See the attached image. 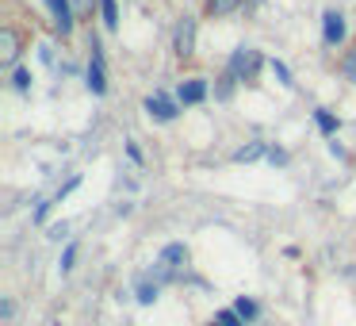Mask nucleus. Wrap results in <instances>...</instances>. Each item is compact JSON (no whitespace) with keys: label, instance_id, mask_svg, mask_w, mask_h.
<instances>
[{"label":"nucleus","instance_id":"7ed1b4c3","mask_svg":"<svg viewBox=\"0 0 356 326\" xmlns=\"http://www.w3.org/2000/svg\"><path fill=\"white\" fill-rule=\"evenodd\" d=\"M47 4H50V16H54V31H58V35H70V31H73L70 0H47Z\"/></svg>","mask_w":356,"mask_h":326},{"label":"nucleus","instance_id":"9d476101","mask_svg":"<svg viewBox=\"0 0 356 326\" xmlns=\"http://www.w3.org/2000/svg\"><path fill=\"white\" fill-rule=\"evenodd\" d=\"M241 8V0H207V12L211 16H230V12Z\"/></svg>","mask_w":356,"mask_h":326},{"label":"nucleus","instance_id":"6ab92c4d","mask_svg":"<svg viewBox=\"0 0 356 326\" xmlns=\"http://www.w3.org/2000/svg\"><path fill=\"white\" fill-rule=\"evenodd\" d=\"M73 261H77V246H70V249L62 254V272H70V269H73Z\"/></svg>","mask_w":356,"mask_h":326},{"label":"nucleus","instance_id":"9b49d317","mask_svg":"<svg viewBox=\"0 0 356 326\" xmlns=\"http://www.w3.org/2000/svg\"><path fill=\"white\" fill-rule=\"evenodd\" d=\"M261 154H264V142H253V146L238 150V154H234V162H257Z\"/></svg>","mask_w":356,"mask_h":326},{"label":"nucleus","instance_id":"4468645a","mask_svg":"<svg viewBox=\"0 0 356 326\" xmlns=\"http://www.w3.org/2000/svg\"><path fill=\"white\" fill-rule=\"evenodd\" d=\"M234 311H238V315L245 318V323H249V318H257V303H253V300H245V295H241V300L234 303Z\"/></svg>","mask_w":356,"mask_h":326},{"label":"nucleus","instance_id":"f8f14e48","mask_svg":"<svg viewBox=\"0 0 356 326\" xmlns=\"http://www.w3.org/2000/svg\"><path fill=\"white\" fill-rule=\"evenodd\" d=\"M215 326H245V318H241L238 311H218V315H215Z\"/></svg>","mask_w":356,"mask_h":326},{"label":"nucleus","instance_id":"f3484780","mask_svg":"<svg viewBox=\"0 0 356 326\" xmlns=\"http://www.w3.org/2000/svg\"><path fill=\"white\" fill-rule=\"evenodd\" d=\"M318 127H322L325 134H333V131H337V119H333L330 111H318Z\"/></svg>","mask_w":356,"mask_h":326},{"label":"nucleus","instance_id":"6e6552de","mask_svg":"<svg viewBox=\"0 0 356 326\" xmlns=\"http://www.w3.org/2000/svg\"><path fill=\"white\" fill-rule=\"evenodd\" d=\"M203 96H207V85H203V81H184V85H180V104H200Z\"/></svg>","mask_w":356,"mask_h":326},{"label":"nucleus","instance_id":"f257e3e1","mask_svg":"<svg viewBox=\"0 0 356 326\" xmlns=\"http://www.w3.org/2000/svg\"><path fill=\"white\" fill-rule=\"evenodd\" d=\"M184 261H188V249H184V246H165L161 257H157V277H161V280H172Z\"/></svg>","mask_w":356,"mask_h":326},{"label":"nucleus","instance_id":"dca6fc26","mask_svg":"<svg viewBox=\"0 0 356 326\" xmlns=\"http://www.w3.org/2000/svg\"><path fill=\"white\" fill-rule=\"evenodd\" d=\"M341 70H345V77L356 85V50H353V54H345V62H341Z\"/></svg>","mask_w":356,"mask_h":326},{"label":"nucleus","instance_id":"39448f33","mask_svg":"<svg viewBox=\"0 0 356 326\" xmlns=\"http://www.w3.org/2000/svg\"><path fill=\"white\" fill-rule=\"evenodd\" d=\"M146 111H149L154 119H161V123H169V119L177 116V104H172L169 96L154 93V96H146Z\"/></svg>","mask_w":356,"mask_h":326},{"label":"nucleus","instance_id":"a211bd4d","mask_svg":"<svg viewBox=\"0 0 356 326\" xmlns=\"http://www.w3.org/2000/svg\"><path fill=\"white\" fill-rule=\"evenodd\" d=\"M12 81H16L19 93H27V88H31V73H27V70H16V77H12Z\"/></svg>","mask_w":356,"mask_h":326},{"label":"nucleus","instance_id":"ddd939ff","mask_svg":"<svg viewBox=\"0 0 356 326\" xmlns=\"http://www.w3.org/2000/svg\"><path fill=\"white\" fill-rule=\"evenodd\" d=\"M100 12H104V24L115 27L119 24V8H115V0H100Z\"/></svg>","mask_w":356,"mask_h":326},{"label":"nucleus","instance_id":"aec40b11","mask_svg":"<svg viewBox=\"0 0 356 326\" xmlns=\"http://www.w3.org/2000/svg\"><path fill=\"white\" fill-rule=\"evenodd\" d=\"M272 73H276L284 85H291V73H287V65H280V62H272Z\"/></svg>","mask_w":356,"mask_h":326},{"label":"nucleus","instance_id":"0eeeda50","mask_svg":"<svg viewBox=\"0 0 356 326\" xmlns=\"http://www.w3.org/2000/svg\"><path fill=\"white\" fill-rule=\"evenodd\" d=\"M16 54H19V35L12 27H4L0 31V62H16Z\"/></svg>","mask_w":356,"mask_h":326},{"label":"nucleus","instance_id":"1a4fd4ad","mask_svg":"<svg viewBox=\"0 0 356 326\" xmlns=\"http://www.w3.org/2000/svg\"><path fill=\"white\" fill-rule=\"evenodd\" d=\"M88 88H92L96 96L108 88V81H104V62H100V54H92V65H88Z\"/></svg>","mask_w":356,"mask_h":326},{"label":"nucleus","instance_id":"20e7f679","mask_svg":"<svg viewBox=\"0 0 356 326\" xmlns=\"http://www.w3.org/2000/svg\"><path fill=\"white\" fill-rule=\"evenodd\" d=\"M322 35H325L330 47H337V42L345 39V16H341V12H325L322 16Z\"/></svg>","mask_w":356,"mask_h":326},{"label":"nucleus","instance_id":"423d86ee","mask_svg":"<svg viewBox=\"0 0 356 326\" xmlns=\"http://www.w3.org/2000/svg\"><path fill=\"white\" fill-rule=\"evenodd\" d=\"M192 50H195V20L184 16V24L177 27V54L184 58V54H192Z\"/></svg>","mask_w":356,"mask_h":326},{"label":"nucleus","instance_id":"f03ea898","mask_svg":"<svg viewBox=\"0 0 356 326\" xmlns=\"http://www.w3.org/2000/svg\"><path fill=\"white\" fill-rule=\"evenodd\" d=\"M257 70H261V54H257V50H249V47L234 50V58H230V77H253Z\"/></svg>","mask_w":356,"mask_h":326},{"label":"nucleus","instance_id":"2eb2a0df","mask_svg":"<svg viewBox=\"0 0 356 326\" xmlns=\"http://www.w3.org/2000/svg\"><path fill=\"white\" fill-rule=\"evenodd\" d=\"M157 300V284H149V280H138V303H154Z\"/></svg>","mask_w":356,"mask_h":326}]
</instances>
